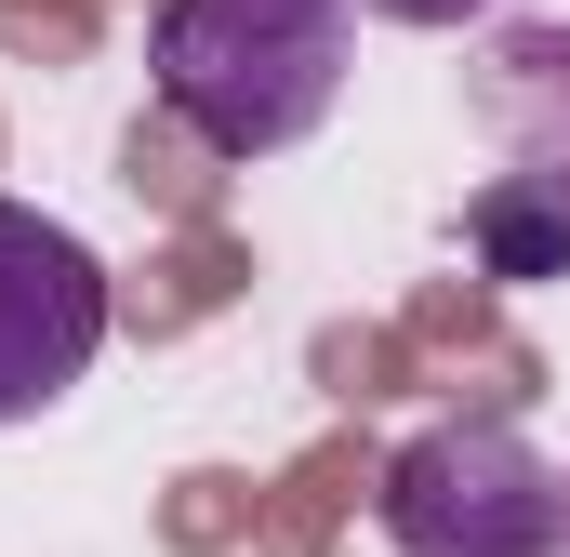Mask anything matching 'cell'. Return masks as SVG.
Segmentation results:
<instances>
[{
  "label": "cell",
  "mask_w": 570,
  "mask_h": 557,
  "mask_svg": "<svg viewBox=\"0 0 570 557\" xmlns=\"http://www.w3.org/2000/svg\"><path fill=\"white\" fill-rule=\"evenodd\" d=\"M107 359V266L53 213L0 199V424H40Z\"/></svg>",
  "instance_id": "3"
},
{
  "label": "cell",
  "mask_w": 570,
  "mask_h": 557,
  "mask_svg": "<svg viewBox=\"0 0 570 557\" xmlns=\"http://www.w3.org/2000/svg\"><path fill=\"white\" fill-rule=\"evenodd\" d=\"M372 518H385L399 557H558L570 478L504 412H451V424H425V438L385 451Z\"/></svg>",
  "instance_id": "2"
},
{
  "label": "cell",
  "mask_w": 570,
  "mask_h": 557,
  "mask_svg": "<svg viewBox=\"0 0 570 557\" xmlns=\"http://www.w3.org/2000/svg\"><path fill=\"white\" fill-rule=\"evenodd\" d=\"M464 240H478V266L491 278H570V213L544 199V186H518V173H491L478 186V213H464Z\"/></svg>",
  "instance_id": "5"
},
{
  "label": "cell",
  "mask_w": 570,
  "mask_h": 557,
  "mask_svg": "<svg viewBox=\"0 0 570 557\" xmlns=\"http://www.w3.org/2000/svg\"><path fill=\"white\" fill-rule=\"evenodd\" d=\"M558 478H570V465H558ZM558 557H570V518H558Z\"/></svg>",
  "instance_id": "7"
},
{
  "label": "cell",
  "mask_w": 570,
  "mask_h": 557,
  "mask_svg": "<svg viewBox=\"0 0 570 557\" xmlns=\"http://www.w3.org/2000/svg\"><path fill=\"white\" fill-rule=\"evenodd\" d=\"M478 120L504 134V173L570 213V13H531L478 53Z\"/></svg>",
  "instance_id": "4"
},
{
  "label": "cell",
  "mask_w": 570,
  "mask_h": 557,
  "mask_svg": "<svg viewBox=\"0 0 570 557\" xmlns=\"http://www.w3.org/2000/svg\"><path fill=\"white\" fill-rule=\"evenodd\" d=\"M358 13H385V27H478L491 0H358Z\"/></svg>",
  "instance_id": "6"
},
{
  "label": "cell",
  "mask_w": 570,
  "mask_h": 557,
  "mask_svg": "<svg viewBox=\"0 0 570 557\" xmlns=\"http://www.w3.org/2000/svg\"><path fill=\"white\" fill-rule=\"evenodd\" d=\"M358 53V0H159L146 80L213 159H279L332 120Z\"/></svg>",
  "instance_id": "1"
}]
</instances>
